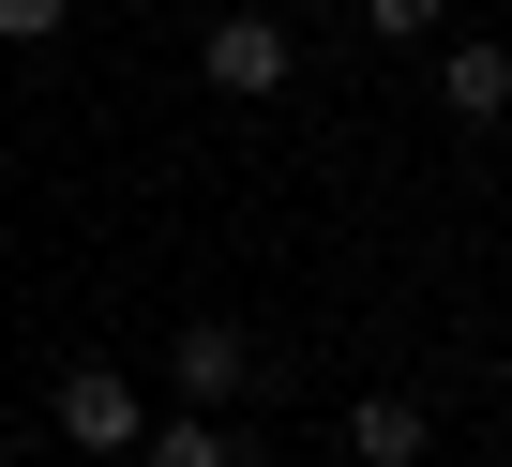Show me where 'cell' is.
Masks as SVG:
<instances>
[{"mask_svg": "<svg viewBox=\"0 0 512 467\" xmlns=\"http://www.w3.org/2000/svg\"><path fill=\"white\" fill-rule=\"evenodd\" d=\"M46 422H61L76 452H136V437H151V407H136V377H121V362H61Z\"/></svg>", "mask_w": 512, "mask_h": 467, "instance_id": "6da1fadb", "label": "cell"}, {"mask_svg": "<svg viewBox=\"0 0 512 467\" xmlns=\"http://www.w3.org/2000/svg\"><path fill=\"white\" fill-rule=\"evenodd\" d=\"M196 76H211L226 106H256V91H287V16H256V0H241V16H211Z\"/></svg>", "mask_w": 512, "mask_h": 467, "instance_id": "7a4b0ae2", "label": "cell"}, {"mask_svg": "<svg viewBox=\"0 0 512 467\" xmlns=\"http://www.w3.org/2000/svg\"><path fill=\"white\" fill-rule=\"evenodd\" d=\"M166 377H181V407H226V392H256V347H241L226 317H181V347H166Z\"/></svg>", "mask_w": 512, "mask_h": 467, "instance_id": "3957f363", "label": "cell"}, {"mask_svg": "<svg viewBox=\"0 0 512 467\" xmlns=\"http://www.w3.org/2000/svg\"><path fill=\"white\" fill-rule=\"evenodd\" d=\"M347 452H362V467H422V452H437V422H422L407 392H362V407H347Z\"/></svg>", "mask_w": 512, "mask_h": 467, "instance_id": "277c9868", "label": "cell"}, {"mask_svg": "<svg viewBox=\"0 0 512 467\" xmlns=\"http://www.w3.org/2000/svg\"><path fill=\"white\" fill-rule=\"evenodd\" d=\"M437 106H452V121H512V61H497V46H452V61H437Z\"/></svg>", "mask_w": 512, "mask_h": 467, "instance_id": "5b68a950", "label": "cell"}, {"mask_svg": "<svg viewBox=\"0 0 512 467\" xmlns=\"http://www.w3.org/2000/svg\"><path fill=\"white\" fill-rule=\"evenodd\" d=\"M136 467H241V452H226V422H211V407H181V422H151V437H136Z\"/></svg>", "mask_w": 512, "mask_h": 467, "instance_id": "8992f818", "label": "cell"}, {"mask_svg": "<svg viewBox=\"0 0 512 467\" xmlns=\"http://www.w3.org/2000/svg\"><path fill=\"white\" fill-rule=\"evenodd\" d=\"M362 31H377V46H422V31H437V0H362Z\"/></svg>", "mask_w": 512, "mask_h": 467, "instance_id": "52a82bcc", "label": "cell"}, {"mask_svg": "<svg viewBox=\"0 0 512 467\" xmlns=\"http://www.w3.org/2000/svg\"><path fill=\"white\" fill-rule=\"evenodd\" d=\"M61 16H76V0H0V46H46Z\"/></svg>", "mask_w": 512, "mask_h": 467, "instance_id": "ba28073f", "label": "cell"}]
</instances>
